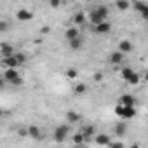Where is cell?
<instances>
[{
    "label": "cell",
    "mask_w": 148,
    "mask_h": 148,
    "mask_svg": "<svg viewBox=\"0 0 148 148\" xmlns=\"http://www.w3.org/2000/svg\"><path fill=\"white\" fill-rule=\"evenodd\" d=\"M11 54H14V47L11 44H7V42L0 44V56L5 58V56H11Z\"/></svg>",
    "instance_id": "cell-13"
},
{
    "label": "cell",
    "mask_w": 148,
    "mask_h": 148,
    "mask_svg": "<svg viewBox=\"0 0 148 148\" xmlns=\"http://www.w3.org/2000/svg\"><path fill=\"white\" fill-rule=\"evenodd\" d=\"M120 77L129 84V86H138L141 82V75L138 71H134L132 68H122L120 70Z\"/></svg>",
    "instance_id": "cell-2"
},
{
    "label": "cell",
    "mask_w": 148,
    "mask_h": 148,
    "mask_svg": "<svg viewBox=\"0 0 148 148\" xmlns=\"http://www.w3.org/2000/svg\"><path fill=\"white\" fill-rule=\"evenodd\" d=\"M117 51H120L122 54H129V52L132 51V44H131L129 40H120V42H119Z\"/></svg>",
    "instance_id": "cell-14"
},
{
    "label": "cell",
    "mask_w": 148,
    "mask_h": 148,
    "mask_svg": "<svg viewBox=\"0 0 148 148\" xmlns=\"http://www.w3.org/2000/svg\"><path fill=\"white\" fill-rule=\"evenodd\" d=\"M86 92H87V86H86V84H82V82L75 84V87H73V94L82 96V94H86Z\"/></svg>",
    "instance_id": "cell-20"
},
{
    "label": "cell",
    "mask_w": 148,
    "mask_h": 148,
    "mask_svg": "<svg viewBox=\"0 0 148 148\" xmlns=\"http://www.w3.org/2000/svg\"><path fill=\"white\" fill-rule=\"evenodd\" d=\"M2 77H4L5 82L11 84V86H16V87L23 86V77L19 75L18 68H5V71H4V75H2Z\"/></svg>",
    "instance_id": "cell-1"
},
{
    "label": "cell",
    "mask_w": 148,
    "mask_h": 148,
    "mask_svg": "<svg viewBox=\"0 0 148 148\" xmlns=\"http://www.w3.org/2000/svg\"><path fill=\"white\" fill-rule=\"evenodd\" d=\"M92 79H94V82H98V84H99V82H103V73H99V71H98V73H94Z\"/></svg>",
    "instance_id": "cell-30"
},
{
    "label": "cell",
    "mask_w": 148,
    "mask_h": 148,
    "mask_svg": "<svg viewBox=\"0 0 148 148\" xmlns=\"http://www.w3.org/2000/svg\"><path fill=\"white\" fill-rule=\"evenodd\" d=\"M132 2H134V0H132Z\"/></svg>",
    "instance_id": "cell-37"
},
{
    "label": "cell",
    "mask_w": 148,
    "mask_h": 148,
    "mask_svg": "<svg viewBox=\"0 0 148 148\" xmlns=\"http://www.w3.org/2000/svg\"><path fill=\"white\" fill-rule=\"evenodd\" d=\"M80 132L84 134V138H86V141H87L89 138H92V136L96 134V127H94L92 124H89V125H86V127H84V129H82Z\"/></svg>",
    "instance_id": "cell-19"
},
{
    "label": "cell",
    "mask_w": 148,
    "mask_h": 148,
    "mask_svg": "<svg viewBox=\"0 0 148 148\" xmlns=\"http://www.w3.org/2000/svg\"><path fill=\"white\" fill-rule=\"evenodd\" d=\"M28 129V136L30 138H33V139H40L42 138V131H40V127H37V125H30V127H26Z\"/></svg>",
    "instance_id": "cell-18"
},
{
    "label": "cell",
    "mask_w": 148,
    "mask_h": 148,
    "mask_svg": "<svg viewBox=\"0 0 148 148\" xmlns=\"http://www.w3.org/2000/svg\"><path fill=\"white\" fill-rule=\"evenodd\" d=\"M11 30V23L5 21V19H0V33H5Z\"/></svg>",
    "instance_id": "cell-27"
},
{
    "label": "cell",
    "mask_w": 148,
    "mask_h": 148,
    "mask_svg": "<svg viewBox=\"0 0 148 148\" xmlns=\"http://www.w3.org/2000/svg\"><path fill=\"white\" fill-rule=\"evenodd\" d=\"M119 105L136 106V105H138V101H136V98H134V96H131V94H122V96L119 98Z\"/></svg>",
    "instance_id": "cell-8"
},
{
    "label": "cell",
    "mask_w": 148,
    "mask_h": 148,
    "mask_svg": "<svg viewBox=\"0 0 148 148\" xmlns=\"http://www.w3.org/2000/svg\"><path fill=\"white\" fill-rule=\"evenodd\" d=\"M115 7L124 12V11H127L131 7V2H129V0H115Z\"/></svg>",
    "instance_id": "cell-21"
},
{
    "label": "cell",
    "mask_w": 148,
    "mask_h": 148,
    "mask_svg": "<svg viewBox=\"0 0 148 148\" xmlns=\"http://www.w3.org/2000/svg\"><path fill=\"white\" fill-rule=\"evenodd\" d=\"M68 134H70V125L61 124V125H58V127L54 129L52 138H54V141H56V143H63V141L68 138Z\"/></svg>",
    "instance_id": "cell-4"
},
{
    "label": "cell",
    "mask_w": 148,
    "mask_h": 148,
    "mask_svg": "<svg viewBox=\"0 0 148 148\" xmlns=\"http://www.w3.org/2000/svg\"><path fill=\"white\" fill-rule=\"evenodd\" d=\"M124 56H125V54H122L120 51H113V52L110 54V58H108V59H110V63H112V64L119 66V64H122V63H124Z\"/></svg>",
    "instance_id": "cell-10"
},
{
    "label": "cell",
    "mask_w": 148,
    "mask_h": 148,
    "mask_svg": "<svg viewBox=\"0 0 148 148\" xmlns=\"http://www.w3.org/2000/svg\"><path fill=\"white\" fill-rule=\"evenodd\" d=\"M115 115L122 120H129L132 117H136V106H125V105H119L115 106Z\"/></svg>",
    "instance_id": "cell-3"
},
{
    "label": "cell",
    "mask_w": 148,
    "mask_h": 148,
    "mask_svg": "<svg viewBox=\"0 0 148 148\" xmlns=\"http://www.w3.org/2000/svg\"><path fill=\"white\" fill-rule=\"evenodd\" d=\"M73 143L75 145H84L86 143V138L82 132H77V134H73Z\"/></svg>",
    "instance_id": "cell-26"
},
{
    "label": "cell",
    "mask_w": 148,
    "mask_h": 148,
    "mask_svg": "<svg viewBox=\"0 0 148 148\" xmlns=\"http://www.w3.org/2000/svg\"><path fill=\"white\" fill-rule=\"evenodd\" d=\"M94 11H96L99 16H103L105 19H108V14H110V12H108V9H106L105 5H98V7H94Z\"/></svg>",
    "instance_id": "cell-25"
},
{
    "label": "cell",
    "mask_w": 148,
    "mask_h": 148,
    "mask_svg": "<svg viewBox=\"0 0 148 148\" xmlns=\"http://www.w3.org/2000/svg\"><path fill=\"white\" fill-rule=\"evenodd\" d=\"M125 131H127L125 122H119V124L115 125V134H117V136H124V134H125Z\"/></svg>",
    "instance_id": "cell-23"
},
{
    "label": "cell",
    "mask_w": 148,
    "mask_h": 148,
    "mask_svg": "<svg viewBox=\"0 0 148 148\" xmlns=\"http://www.w3.org/2000/svg\"><path fill=\"white\" fill-rule=\"evenodd\" d=\"M94 32H96L98 35H108V33L112 32V23H108V19H105V21L94 25Z\"/></svg>",
    "instance_id": "cell-5"
},
{
    "label": "cell",
    "mask_w": 148,
    "mask_h": 148,
    "mask_svg": "<svg viewBox=\"0 0 148 148\" xmlns=\"http://www.w3.org/2000/svg\"><path fill=\"white\" fill-rule=\"evenodd\" d=\"M87 19H89V23H91L92 26H94V25H98V23H101V21H105V18H103V16H99L94 9H91V12H89V18H87Z\"/></svg>",
    "instance_id": "cell-17"
},
{
    "label": "cell",
    "mask_w": 148,
    "mask_h": 148,
    "mask_svg": "<svg viewBox=\"0 0 148 148\" xmlns=\"http://www.w3.org/2000/svg\"><path fill=\"white\" fill-rule=\"evenodd\" d=\"M145 9H148V5H146L145 2H141V0H134V11H138V12L141 14Z\"/></svg>",
    "instance_id": "cell-24"
},
{
    "label": "cell",
    "mask_w": 148,
    "mask_h": 148,
    "mask_svg": "<svg viewBox=\"0 0 148 148\" xmlns=\"http://www.w3.org/2000/svg\"><path fill=\"white\" fill-rule=\"evenodd\" d=\"M14 56H16V59H18V63H19V66H23V64L26 63V56H25L23 52H14Z\"/></svg>",
    "instance_id": "cell-28"
},
{
    "label": "cell",
    "mask_w": 148,
    "mask_h": 148,
    "mask_svg": "<svg viewBox=\"0 0 148 148\" xmlns=\"http://www.w3.org/2000/svg\"><path fill=\"white\" fill-rule=\"evenodd\" d=\"M71 21H73V26H82V25L87 23V16L84 12H77V14H73Z\"/></svg>",
    "instance_id": "cell-12"
},
{
    "label": "cell",
    "mask_w": 148,
    "mask_h": 148,
    "mask_svg": "<svg viewBox=\"0 0 148 148\" xmlns=\"http://www.w3.org/2000/svg\"><path fill=\"white\" fill-rule=\"evenodd\" d=\"M2 66H4V68H19V63H18L16 56L11 54V56L2 58Z\"/></svg>",
    "instance_id": "cell-7"
},
{
    "label": "cell",
    "mask_w": 148,
    "mask_h": 148,
    "mask_svg": "<svg viewBox=\"0 0 148 148\" xmlns=\"http://www.w3.org/2000/svg\"><path fill=\"white\" fill-rule=\"evenodd\" d=\"M64 77H66L68 80H75V79H79V70H75V68H68V70L64 71Z\"/></svg>",
    "instance_id": "cell-22"
},
{
    "label": "cell",
    "mask_w": 148,
    "mask_h": 148,
    "mask_svg": "<svg viewBox=\"0 0 148 148\" xmlns=\"http://www.w3.org/2000/svg\"><path fill=\"white\" fill-rule=\"evenodd\" d=\"M49 5H51V9H58L61 5V0H49Z\"/></svg>",
    "instance_id": "cell-29"
},
{
    "label": "cell",
    "mask_w": 148,
    "mask_h": 148,
    "mask_svg": "<svg viewBox=\"0 0 148 148\" xmlns=\"http://www.w3.org/2000/svg\"><path fill=\"white\" fill-rule=\"evenodd\" d=\"M5 86H7V82H5V79H4V77H0V89H4Z\"/></svg>",
    "instance_id": "cell-33"
},
{
    "label": "cell",
    "mask_w": 148,
    "mask_h": 148,
    "mask_svg": "<svg viewBox=\"0 0 148 148\" xmlns=\"http://www.w3.org/2000/svg\"><path fill=\"white\" fill-rule=\"evenodd\" d=\"M18 134H19L21 138H26V136H28V129H19V131H18Z\"/></svg>",
    "instance_id": "cell-32"
},
{
    "label": "cell",
    "mask_w": 148,
    "mask_h": 148,
    "mask_svg": "<svg viewBox=\"0 0 148 148\" xmlns=\"http://www.w3.org/2000/svg\"><path fill=\"white\" fill-rule=\"evenodd\" d=\"M49 32H51V28H49V26H44V28H42V33H44V35H45V33H49Z\"/></svg>",
    "instance_id": "cell-34"
},
{
    "label": "cell",
    "mask_w": 148,
    "mask_h": 148,
    "mask_svg": "<svg viewBox=\"0 0 148 148\" xmlns=\"http://www.w3.org/2000/svg\"><path fill=\"white\" fill-rule=\"evenodd\" d=\"M92 2H96V0H92Z\"/></svg>",
    "instance_id": "cell-36"
},
{
    "label": "cell",
    "mask_w": 148,
    "mask_h": 148,
    "mask_svg": "<svg viewBox=\"0 0 148 148\" xmlns=\"http://www.w3.org/2000/svg\"><path fill=\"white\" fill-rule=\"evenodd\" d=\"M66 120H68V124H79L82 120V115L79 112H68L66 113Z\"/></svg>",
    "instance_id": "cell-16"
},
{
    "label": "cell",
    "mask_w": 148,
    "mask_h": 148,
    "mask_svg": "<svg viewBox=\"0 0 148 148\" xmlns=\"http://www.w3.org/2000/svg\"><path fill=\"white\" fill-rule=\"evenodd\" d=\"M94 143H96L98 146H108V145L112 143V139H110L108 134H96V136H94Z\"/></svg>",
    "instance_id": "cell-11"
},
{
    "label": "cell",
    "mask_w": 148,
    "mask_h": 148,
    "mask_svg": "<svg viewBox=\"0 0 148 148\" xmlns=\"http://www.w3.org/2000/svg\"><path fill=\"white\" fill-rule=\"evenodd\" d=\"M80 35V32H79V28L77 26H70L68 30H64V38L70 42L71 38H75V37H79Z\"/></svg>",
    "instance_id": "cell-15"
},
{
    "label": "cell",
    "mask_w": 148,
    "mask_h": 148,
    "mask_svg": "<svg viewBox=\"0 0 148 148\" xmlns=\"http://www.w3.org/2000/svg\"><path fill=\"white\" fill-rule=\"evenodd\" d=\"M108 146H112V148H124V146H125V145H124V143H122V141H117V143H110V145H108Z\"/></svg>",
    "instance_id": "cell-31"
},
{
    "label": "cell",
    "mask_w": 148,
    "mask_h": 148,
    "mask_svg": "<svg viewBox=\"0 0 148 148\" xmlns=\"http://www.w3.org/2000/svg\"><path fill=\"white\" fill-rule=\"evenodd\" d=\"M2 115H4V112H2V108H0V117H2Z\"/></svg>",
    "instance_id": "cell-35"
},
{
    "label": "cell",
    "mask_w": 148,
    "mask_h": 148,
    "mask_svg": "<svg viewBox=\"0 0 148 148\" xmlns=\"http://www.w3.org/2000/svg\"><path fill=\"white\" fill-rule=\"evenodd\" d=\"M68 44H70V49H71V51H80V49L84 47V37L79 35V37H75V38H71Z\"/></svg>",
    "instance_id": "cell-9"
},
{
    "label": "cell",
    "mask_w": 148,
    "mask_h": 148,
    "mask_svg": "<svg viewBox=\"0 0 148 148\" xmlns=\"http://www.w3.org/2000/svg\"><path fill=\"white\" fill-rule=\"evenodd\" d=\"M16 19L18 21H21V23H28V21H32L33 19V12L30 11V9H19L18 12H16Z\"/></svg>",
    "instance_id": "cell-6"
}]
</instances>
